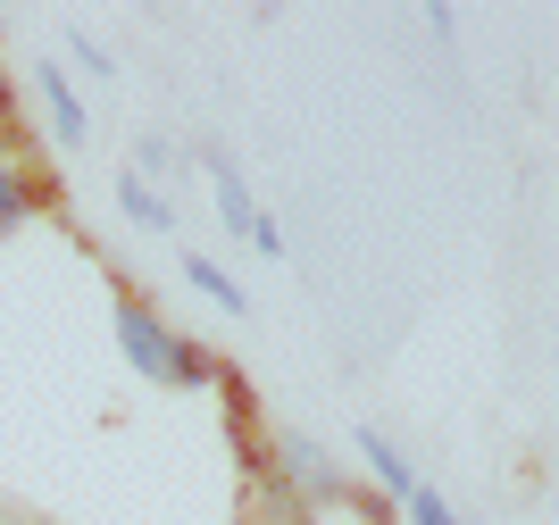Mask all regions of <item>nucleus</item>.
<instances>
[{
  "label": "nucleus",
  "instance_id": "8",
  "mask_svg": "<svg viewBox=\"0 0 559 525\" xmlns=\"http://www.w3.org/2000/svg\"><path fill=\"white\" fill-rule=\"evenodd\" d=\"M167 384H176V392H210L217 384V359L192 343V334H176V343H167Z\"/></svg>",
  "mask_w": 559,
  "mask_h": 525
},
{
  "label": "nucleus",
  "instance_id": "13",
  "mask_svg": "<svg viewBox=\"0 0 559 525\" xmlns=\"http://www.w3.org/2000/svg\"><path fill=\"white\" fill-rule=\"evenodd\" d=\"M251 251L259 259H284V226H276V217H259V226H251Z\"/></svg>",
  "mask_w": 559,
  "mask_h": 525
},
{
  "label": "nucleus",
  "instance_id": "6",
  "mask_svg": "<svg viewBox=\"0 0 559 525\" xmlns=\"http://www.w3.org/2000/svg\"><path fill=\"white\" fill-rule=\"evenodd\" d=\"M185 284H192L201 300H217L226 318H251V293H242V284H234V275L217 267V259H201V251H192V259H185Z\"/></svg>",
  "mask_w": 559,
  "mask_h": 525
},
{
  "label": "nucleus",
  "instance_id": "4",
  "mask_svg": "<svg viewBox=\"0 0 559 525\" xmlns=\"http://www.w3.org/2000/svg\"><path fill=\"white\" fill-rule=\"evenodd\" d=\"M117 208H126L142 234H176V208H167V192H159L151 176H134V167L117 176Z\"/></svg>",
  "mask_w": 559,
  "mask_h": 525
},
{
  "label": "nucleus",
  "instance_id": "12",
  "mask_svg": "<svg viewBox=\"0 0 559 525\" xmlns=\"http://www.w3.org/2000/svg\"><path fill=\"white\" fill-rule=\"evenodd\" d=\"M176 167V142L167 134H142V151H134V176H167Z\"/></svg>",
  "mask_w": 559,
  "mask_h": 525
},
{
  "label": "nucleus",
  "instance_id": "1",
  "mask_svg": "<svg viewBox=\"0 0 559 525\" xmlns=\"http://www.w3.org/2000/svg\"><path fill=\"white\" fill-rule=\"evenodd\" d=\"M109 325H117V350H126V367H134L142 384H167V318L151 309V300H117L109 309Z\"/></svg>",
  "mask_w": 559,
  "mask_h": 525
},
{
  "label": "nucleus",
  "instance_id": "5",
  "mask_svg": "<svg viewBox=\"0 0 559 525\" xmlns=\"http://www.w3.org/2000/svg\"><path fill=\"white\" fill-rule=\"evenodd\" d=\"M359 458H368V476L384 484V501H393V509L409 501V492H418V476H409V458H401L393 442L376 434V426H359Z\"/></svg>",
  "mask_w": 559,
  "mask_h": 525
},
{
  "label": "nucleus",
  "instance_id": "9",
  "mask_svg": "<svg viewBox=\"0 0 559 525\" xmlns=\"http://www.w3.org/2000/svg\"><path fill=\"white\" fill-rule=\"evenodd\" d=\"M25 217H34V192H25V176L9 159H0V234H17Z\"/></svg>",
  "mask_w": 559,
  "mask_h": 525
},
{
  "label": "nucleus",
  "instance_id": "3",
  "mask_svg": "<svg viewBox=\"0 0 559 525\" xmlns=\"http://www.w3.org/2000/svg\"><path fill=\"white\" fill-rule=\"evenodd\" d=\"M284 476L301 484L309 501H326V509L343 501V467H334V458L318 451V442H309V434H284Z\"/></svg>",
  "mask_w": 559,
  "mask_h": 525
},
{
  "label": "nucleus",
  "instance_id": "10",
  "mask_svg": "<svg viewBox=\"0 0 559 525\" xmlns=\"http://www.w3.org/2000/svg\"><path fill=\"white\" fill-rule=\"evenodd\" d=\"M68 59H75V68H84V75H93V84H117V59H109V50L93 43V34H84V25H75V34H68Z\"/></svg>",
  "mask_w": 559,
  "mask_h": 525
},
{
  "label": "nucleus",
  "instance_id": "7",
  "mask_svg": "<svg viewBox=\"0 0 559 525\" xmlns=\"http://www.w3.org/2000/svg\"><path fill=\"white\" fill-rule=\"evenodd\" d=\"M210 192H217V217H226V234H251V226H259V208H251V192H242V176H234L217 151H210Z\"/></svg>",
  "mask_w": 559,
  "mask_h": 525
},
{
  "label": "nucleus",
  "instance_id": "2",
  "mask_svg": "<svg viewBox=\"0 0 559 525\" xmlns=\"http://www.w3.org/2000/svg\"><path fill=\"white\" fill-rule=\"evenodd\" d=\"M34 92H43V109H50V142H59V151H84V142H93V109H84V92L68 84V68L43 59V68H34Z\"/></svg>",
  "mask_w": 559,
  "mask_h": 525
},
{
  "label": "nucleus",
  "instance_id": "11",
  "mask_svg": "<svg viewBox=\"0 0 559 525\" xmlns=\"http://www.w3.org/2000/svg\"><path fill=\"white\" fill-rule=\"evenodd\" d=\"M401 509H409V525H467L460 509H451L443 492H426V484H418V492H409V501H401Z\"/></svg>",
  "mask_w": 559,
  "mask_h": 525
}]
</instances>
